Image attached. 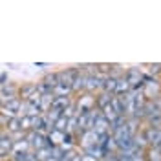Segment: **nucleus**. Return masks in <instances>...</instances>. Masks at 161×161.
I'll return each mask as SVG.
<instances>
[{
  "label": "nucleus",
  "mask_w": 161,
  "mask_h": 161,
  "mask_svg": "<svg viewBox=\"0 0 161 161\" xmlns=\"http://www.w3.org/2000/svg\"><path fill=\"white\" fill-rule=\"evenodd\" d=\"M125 79L128 80L132 90H143V71L137 70V68H128L125 71Z\"/></svg>",
  "instance_id": "1"
},
{
  "label": "nucleus",
  "mask_w": 161,
  "mask_h": 161,
  "mask_svg": "<svg viewBox=\"0 0 161 161\" xmlns=\"http://www.w3.org/2000/svg\"><path fill=\"white\" fill-rule=\"evenodd\" d=\"M57 75H59V84L71 88V86H73V82H75V79L79 77L80 73H79L77 68H68V70H64V71H59Z\"/></svg>",
  "instance_id": "2"
},
{
  "label": "nucleus",
  "mask_w": 161,
  "mask_h": 161,
  "mask_svg": "<svg viewBox=\"0 0 161 161\" xmlns=\"http://www.w3.org/2000/svg\"><path fill=\"white\" fill-rule=\"evenodd\" d=\"M28 143H30V147H33L35 150H40V148L50 147L48 137H46L44 134H40V132H30V134H28Z\"/></svg>",
  "instance_id": "3"
},
{
  "label": "nucleus",
  "mask_w": 161,
  "mask_h": 161,
  "mask_svg": "<svg viewBox=\"0 0 161 161\" xmlns=\"http://www.w3.org/2000/svg\"><path fill=\"white\" fill-rule=\"evenodd\" d=\"M104 75H88L86 77V88L84 90L88 92V93H92V92H95V90H103V84H104Z\"/></svg>",
  "instance_id": "4"
},
{
  "label": "nucleus",
  "mask_w": 161,
  "mask_h": 161,
  "mask_svg": "<svg viewBox=\"0 0 161 161\" xmlns=\"http://www.w3.org/2000/svg\"><path fill=\"white\" fill-rule=\"evenodd\" d=\"M145 139H147V145H148V147L159 148V145H161V130L148 126V128L145 130Z\"/></svg>",
  "instance_id": "5"
},
{
  "label": "nucleus",
  "mask_w": 161,
  "mask_h": 161,
  "mask_svg": "<svg viewBox=\"0 0 161 161\" xmlns=\"http://www.w3.org/2000/svg\"><path fill=\"white\" fill-rule=\"evenodd\" d=\"M97 143H99V136L93 130H84L80 134V145H82L84 150L90 148V147H93V145H97Z\"/></svg>",
  "instance_id": "6"
},
{
  "label": "nucleus",
  "mask_w": 161,
  "mask_h": 161,
  "mask_svg": "<svg viewBox=\"0 0 161 161\" xmlns=\"http://www.w3.org/2000/svg\"><path fill=\"white\" fill-rule=\"evenodd\" d=\"M93 132L97 134V136H106V134H112L110 130V123L103 117V114H99L97 115V119H95V125H93Z\"/></svg>",
  "instance_id": "7"
},
{
  "label": "nucleus",
  "mask_w": 161,
  "mask_h": 161,
  "mask_svg": "<svg viewBox=\"0 0 161 161\" xmlns=\"http://www.w3.org/2000/svg\"><path fill=\"white\" fill-rule=\"evenodd\" d=\"M93 108H95V97H92V93H88V95H84V97L79 99V108H77V112H90Z\"/></svg>",
  "instance_id": "8"
},
{
  "label": "nucleus",
  "mask_w": 161,
  "mask_h": 161,
  "mask_svg": "<svg viewBox=\"0 0 161 161\" xmlns=\"http://www.w3.org/2000/svg\"><path fill=\"white\" fill-rule=\"evenodd\" d=\"M112 108L117 115H125V95H112ZM126 117V115H125Z\"/></svg>",
  "instance_id": "9"
},
{
  "label": "nucleus",
  "mask_w": 161,
  "mask_h": 161,
  "mask_svg": "<svg viewBox=\"0 0 161 161\" xmlns=\"http://www.w3.org/2000/svg\"><path fill=\"white\" fill-rule=\"evenodd\" d=\"M33 93H37V84H31V82L30 84H22V88L19 90V99L28 101Z\"/></svg>",
  "instance_id": "10"
},
{
  "label": "nucleus",
  "mask_w": 161,
  "mask_h": 161,
  "mask_svg": "<svg viewBox=\"0 0 161 161\" xmlns=\"http://www.w3.org/2000/svg\"><path fill=\"white\" fill-rule=\"evenodd\" d=\"M130 92H132V88H130V84H128V80L125 79V75L121 79H117V86H115V93L114 95H126Z\"/></svg>",
  "instance_id": "11"
},
{
  "label": "nucleus",
  "mask_w": 161,
  "mask_h": 161,
  "mask_svg": "<svg viewBox=\"0 0 161 161\" xmlns=\"http://www.w3.org/2000/svg\"><path fill=\"white\" fill-rule=\"evenodd\" d=\"M4 110H9V112H19L20 108H22V101L19 99V97H11V99H6L4 101V106H2Z\"/></svg>",
  "instance_id": "12"
},
{
  "label": "nucleus",
  "mask_w": 161,
  "mask_h": 161,
  "mask_svg": "<svg viewBox=\"0 0 161 161\" xmlns=\"http://www.w3.org/2000/svg\"><path fill=\"white\" fill-rule=\"evenodd\" d=\"M53 99H55V95H53V93H48V95H40V103H39L40 110H42V112H48V110H51V104H53Z\"/></svg>",
  "instance_id": "13"
},
{
  "label": "nucleus",
  "mask_w": 161,
  "mask_h": 161,
  "mask_svg": "<svg viewBox=\"0 0 161 161\" xmlns=\"http://www.w3.org/2000/svg\"><path fill=\"white\" fill-rule=\"evenodd\" d=\"M145 159L147 161H161V150L159 148H154V147H148L145 150Z\"/></svg>",
  "instance_id": "14"
},
{
  "label": "nucleus",
  "mask_w": 161,
  "mask_h": 161,
  "mask_svg": "<svg viewBox=\"0 0 161 161\" xmlns=\"http://www.w3.org/2000/svg\"><path fill=\"white\" fill-rule=\"evenodd\" d=\"M110 101H112V95L110 93H106V92H103L99 97H95V106H97L99 110H103L106 104H110Z\"/></svg>",
  "instance_id": "15"
},
{
  "label": "nucleus",
  "mask_w": 161,
  "mask_h": 161,
  "mask_svg": "<svg viewBox=\"0 0 161 161\" xmlns=\"http://www.w3.org/2000/svg\"><path fill=\"white\" fill-rule=\"evenodd\" d=\"M115 86H117V79L106 77L104 79V84H103V90L106 92V93H110V95H114L115 93Z\"/></svg>",
  "instance_id": "16"
},
{
  "label": "nucleus",
  "mask_w": 161,
  "mask_h": 161,
  "mask_svg": "<svg viewBox=\"0 0 161 161\" xmlns=\"http://www.w3.org/2000/svg\"><path fill=\"white\" fill-rule=\"evenodd\" d=\"M66 106H70V99L68 97H55L53 99V104H51V108H55V110H64Z\"/></svg>",
  "instance_id": "17"
},
{
  "label": "nucleus",
  "mask_w": 161,
  "mask_h": 161,
  "mask_svg": "<svg viewBox=\"0 0 161 161\" xmlns=\"http://www.w3.org/2000/svg\"><path fill=\"white\" fill-rule=\"evenodd\" d=\"M71 92V88L68 86H62V84H57L55 88H53V95L55 97H68V93Z\"/></svg>",
  "instance_id": "18"
},
{
  "label": "nucleus",
  "mask_w": 161,
  "mask_h": 161,
  "mask_svg": "<svg viewBox=\"0 0 161 161\" xmlns=\"http://www.w3.org/2000/svg\"><path fill=\"white\" fill-rule=\"evenodd\" d=\"M35 154H37V161H48L51 158V147L40 148V150H37Z\"/></svg>",
  "instance_id": "19"
},
{
  "label": "nucleus",
  "mask_w": 161,
  "mask_h": 161,
  "mask_svg": "<svg viewBox=\"0 0 161 161\" xmlns=\"http://www.w3.org/2000/svg\"><path fill=\"white\" fill-rule=\"evenodd\" d=\"M42 82H46V84L51 88V92H53V88L59 84V75H57V73H50V75H46V77H44Z\"/></svg>",
  "instance_id": "20"
},
{
  "label": "nucleus",
  "mask_w": 161,
  "mask_h": 161,
  "mask_svg": "<svg viewBox=\"0 0 161 161\" xmlns=\"http://www.w3.org/2000/svg\"><path fill=\"white\" fill-rule=\"evenodd\" d=\"M68 126H70V119H66L64 115H62V117H60V119L57 121V123H55V130L64 132V134L68 132Z\"/></svg>",
  "instance_id": "21"
},
{
  "label": "nucleus",
  "mask_w": 161,
  "mask_h": 161,
  "mask_svg": "<svg viewBox=\"0 0 161 161\" xmlns=\"http://www.w3.org/2000/svg\"><path fill=\"white\" fill-rule=\"evenodd\" d=\"M84 88H86V75H79V77L75 79V82H73L71 90L79 92V90H84Z\"/></svg>",
  "instance_id": "22"
},
{
  "label": "nucleus",
  "mask_w": 161,
  "mask_h": 161,
  "mask_svg": "<svg viewBox=\"0 0 161 161\" xmlns=\"http://www.w3.org/2000/svg\"><path fill=\"white\" fill-rule=\"evenodd\" d=\"M9 132H22V126H20V117H13V119L8 123L6 126Z\"/></svg>",
  "instance_id": "23"
},
{
  "label": "nucleus",
  "mask_w": 161,
  "mask_h": 161,
  "mask_svg": "<svg viewBox=\"0 0 161 161\" xmlns=\"http://www.w3.org/2000/svg\"><path fill=\"white\" fill-rule=\"evenodd\" d=\"M37 92H39V95H48V93H53L50 86H48L46 82H42V80L37 82Z\"/></svg>",
  "instance_id": "24"
},
{
  "label": "nucleus",
  "mask_w": 161,
  "mask_h": 161,
  "mask_svg": "<svg viewBox=\"0 0 161 161\" xmlns=\"http://www.w3.org/2000/svg\"><path fill=\"white\" fill-rule=\"evenodd\" d=\"M11 147H13V141H11L9 137H2V139H0V150L9 152Z\"/></svg>",
  "instance_id": "25"
},
{
  "label": "nucleus",
  "mask_w": 161,
  "mask_h": 161,
  "mask_svg": "<svg viewBox=\"0 0 161 161\" xmlns=\"http://www.w3.org/2000/svg\"><path fill=\"white\" fill-rule=\"evenodd\" d=\"M2 92H4V95H8V99H11V97H17V95H15V88H13V86H6V84H4V86H2Z\"/></svg>",
  "instance_id": "26"
},
{
  "label": "nucleus",
  "mask_w": 161,
  "mask_h": 161,
  "mask_svg": "<svg viewBox=\"0 0 161 161\" xmlns=\"http://www.w3.org/2000/svg\"><path fill=\"white\" fill-rule=\"evenodd\" d=\"M148 71H150L152 77L158 75V73H161V64H150V66H148Z\"/></svg>",
  "instance_id": "27"
},
{
  "label": "nucleus",
  "mask_w": 161,
  "mask_h": 161,
  "mask_svg": "<svg viewBox=\"0 0 161 161\" xmlns=\"http://www.w3.org/2000/svg\"><path fill=\"white\" fill-rule=\"evenodd\" d=\"M6 79H8V73H0V84L2 86L6 84Z\"/></svg>",
  "instance_id": "28"
},
{
  "label": "nucleus",
  "mask_w": 161,
  "mask_h": 161,
  "mask_svg": "<svg viewBox=\"0 0 161 161\" xmlns=\"http://www.w3.org/2000/svg\"><path fill=\"white\" fill-rule=\"evenodd\" d=\"M80 161H97V159L92 158V156H80Z\"/></svg>",
  "instance_id": "29"
},
{
  "label": "nucleus",
  "mask_w": 161,
  "mask_h": 161,
  "mask_svg": "<svg viewBox=\"0 0 161 161\" xmlns=\"http://www.w3.org/2000/svg\"><path fill=\"white\" fill-rule=\"evenodd\" d=\"M2 106H4V101L0 99V110H2Z\"/></svg>",
  "instance_id": "30"
}]
</instances>
